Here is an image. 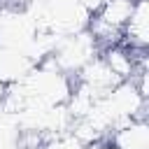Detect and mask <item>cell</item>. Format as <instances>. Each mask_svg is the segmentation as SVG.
<instances>
[{
	"label": "cell",
	"instance_id": "1",
	"mask_svg": "<svg viewBox=\"0 0 149 149\" xmlns=\"http://www.w3.org/2000/svg\"><path fill=\"white\" fill-rule=\"evenodd\" d=\"M135 0H105L98 9L91 12L86 30L98 44V49L116 44L123 40V30L128 23V16L133 12Z\"/></svg>",
	"mask_w": 149,
	"mask_h": 149
},
{
	"label": "cell",
	"instance_id": "2",
	"mask_svg": "<svg viewBox=\"0 0 149 149\" xmlns=\"http://www.w3.org/2000/svg\"><path fill=\"white\" fill-rule=\"evenodd\" d=\"M105 142L112 149H149V123L147 116L130 119L121 126H116Z\"/></svg>",
	"mask_w": 149,
	"mask_h": 149
},
{
	"label": "cell",
	"instance_id": "3",
	"mask_svg": "<svg viewBox=\"0 0 149 149\" xmlns=\"http://www.w3.org/2000/svg\"><path fill=\"white\" fill-rule=\"evenodd\" d=\"M121 42L135 51L149 49V0H135Z\"/></svg>",
	"mask_w": 149,
	"mask_h": 149
}]
</instances>
